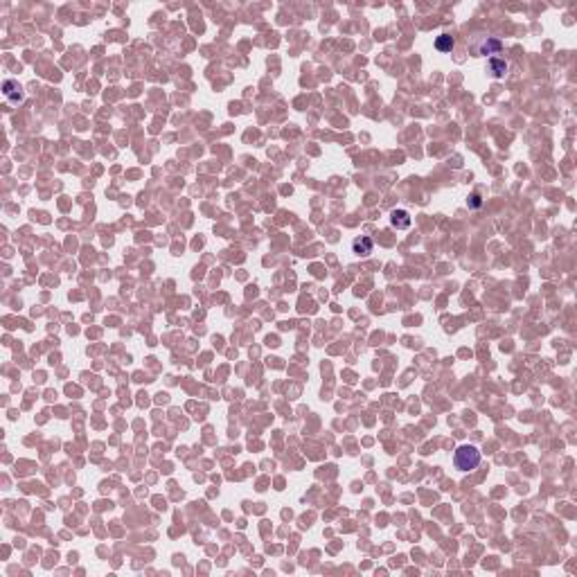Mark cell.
I'll return each mask as SVG.
<instances>
[{
	"label": "cell",
	"instance_id": "obj_1",
	"mask_svg": "<svg viewBox=\"0 0 577 577\" xmlns=\"http://www.w3.org/2000/svg\"><path fill=\"white\" fill-rule=\"evenodd\" d=\"M453 462H455V467H458L460 471L476 469L478 464H481V451H478L476 447H471V444H462V447H458V451H455Z\"/></svg>",
	"mask_w": 577,
	"mask_h": 577
},
{
	"label": "cell",
	"instance_id": "obj_2",
	"mask_svg": "<svg viewBox=\"0 0 577 577\" xmlns=\"http://www.w3.org/2000/svg\"><path fill=\"white\" fill-rule=\"evenodd\" d=\"M503 50V43L494 36H487L481 41V45L476 47V57H487V55H498Z\"/></svg>",
	"mask_w": 577,
	"mask_h": 577
},
{
	"label": "cell",
	"instance_id": "obj_7",
	"mask_svg": "<svg viewBox=\"0 0 577 577\" xmlns=\"http://www.w3.org/2000/svg\"><path fill=\"white\" fill-rule=\"evenodd\" d=\"M489 68H492V72H494V77H505V72H507V64L505 61H501V59H489Z\"/></svg>",
	"mask_w": 577,
	"mask_h": 577
},
{
	"label": "cell",
	"instance_id": "obj_6",
	"mask_svg": "<svg viewBox=\"0 0 577 577\" xmlns=\"http://www.w3.org/2000/svg\"><path fill=\"white\" fill-rule=\"evenodd\" d=\"M435 47H438L440 52H451L455 47V41L451 34H442V36L435 38Z\"/></svg>",
	"mask_w": 577,
	"mask_h": 577
},
{
	"label": "cell",
	"instance_id": "obj_4",
	"mask_svg": "<svg viewBox=\"0 0 577 577\" xmlns=\"http://www.w3.org/2000/svg\"><path fill=\"white\" fill-rule=\"evenodd\" d=\"M3 90H5V97H7V99H12V101H18V99H23L21 86H18L16 81L7 79V81H5V84H3Z\"/></svg>",
	"mask_w": 577,
	"mask_h": 577
},
{
	"label": "cell",
	"instance_id": "obj_3",
	"mask_svg": "<svg viewBox=\"0 0 577 577\" xmlns=\"http://www.w3.org/2000/svg\"><path fill=\"white\" fill-rule=\"evenodd\" d=\"M352 248H354V253H356V255L365 257V255L372 253V248H375V241H372L370 237H358V239L352 241Z\"/></svg>",
	"mask_w": 577,
	"mask_h": 577
},
{
	"label": "cell",
	"instance_id": "obj_5",
	"mask_svg": "<svg viewBox=\"0 0 577 577\" xmlns=\"http://www.w3.org/2000/svg\"><path fill=\"white\" fill-rule=\"evenodd\" d=\"M390 224L395 226V228H401V230H404V228H408V226H410L408 212H406V210H395V212L390 215Z\"/></svg>",
	"mask_w": 577,
	"mask_h": 577
}]
</instances>
